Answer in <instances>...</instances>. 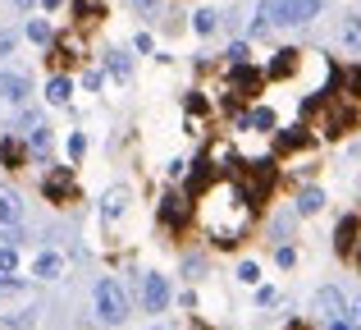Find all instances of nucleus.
<instances>
[{
  "label": "nucleus",
  "mask_w": 361,
  "mask_h": 330,
  "mask_svg": "<svg viewBox=\"0 0 361 330\" xmlns=\"http://www.w3.org/2000/svg\"><path fill=\"white\" fill-rule=\"evenodd\" d=\"M23 37H27L32 46H42V51H51V42H55V28L46 23V18H27V23H23Z\"/></svg>",
  "instance_id": "obj_25"
},
{
  "label": "nucleus",
  "mask_w": 361,
  "mask_h": 330,
  "mask_svg": "<svg viewBox=\"0 0 361 330\" xmlns=\"http://www.w3.org/2000/svg\"><path fill=\"white\" fill-rule=\"evenodd\" d=\"M64 271H69V261H64V252H55V248H42L32 257V280H42V285L64 280Z\"/></svg>",
  "instance_id": "obj_14"
},
{
  "label": "nucleus",
  "mask_w": 361,
  "mask_h": 330,
  "mask_svg": "<svg viewBox=\"0 0 361 330\" xmlns=\"http://www.w3.org/2000/svg\"><path fill=\"white\" fill-rule=\"evenodd\" d=\"M128 206H133V188L128 184H110L106 193H101V202H97V211H101V225H115L128 216Z\"/></svg>",
  "instance_id": "obj_10"
},
{
  "label": "nucleus",
  "mask_w": 361,
  "mask_h": 330,
  "mask_svg": "<svg viewBox=\"0 0 361 330\" xmlns=\"http://www.w3.org/2000/svg\"><path fill=\"white\" fill-rule=\"evenodd\" d=\"M133 14L147 18V23H160V14H165V0H128Z\"/></svg>",
  "instance_id": "obj_28"
},
{
  "label": "nucleus",
  "mask_w": 361,
  "mask_h": 330,
  "mask_svg": "<svg viewBox=\"0 0 361 330\" xmlns=\"http://www.w3.org/2000/svg\"><path fill=\"white\" fill-rule=\"evenodd\" d=\"M274 266L293 271V266H298V248H293V243H274Z\"/></svg>",
  "instance_id": "obj_33"
},
{
  "label": "nucleus",
  "mask_w": 361,
  "mask_h": 330,
  "mask_svg": "<svg viewBox=\"0 0 361 330\" xmlns=\"http://www.w3.org/2000/svg\"><path fill=\"white\" fill-rule=\"evenodd\" d=\"M325 330H357V326L348 322V317H334V322H325Z\"/></svg>",
  "instance_id": "obj_41"
},
{
  "label": "nucleus",
  "mask_w": 361,
  "mask_h": 330,
  "mask_svg": "<svg viewBox=\"0 0 361 330\" xmlns=\"http://www.w3.org/2000/svg\"><path fill=\"white\" fill-rule=\"evenodd\" d=\"M73 92H78L73 73L69 69H51V78H46V88H42V101H46V106H55V110H64L73 101Z\"/></svg>",
  "instance_id": "obj_11"
},
{
  "label": "nucleus",
  "mask_w": 361,
  "mask_h": 330,
  "mask_svg": "<svg viewBox=\"0 0 361 330\" xmlns=\"http://www.w3.org/2000/svg\"><path fill=\"white\" fill-rule=\"evenodd\" d=\"M32 165V156H27V143L18 134H0V170H9V175H18V170Z\"/></svg>",
  "instance_id": "obj_15"
},
{
  "label": "nucleus",
  "mask_w": 361,
  "mask_h": 330,
  "mask_svg": "<svg viewBox=\"0 0 361 330\" xmlns=\"http://www.w3.org/2000/svg\"><path fill=\"white\" fill-rule=\"evenodd\" d=\"M178 271H183V280L197 285V280L206 276V257H202V252H183V266H178Z\"/></svg>",
  "instance_id": "obj_30"
},
{
  "label": "nucleus",
  "mask_w": 361,
  "mask_h": 330,
  "mask_svg": "<svg viewBox=\"0 0 361 330\" xmlns=\"http://www.w3.org/2000/svg\"><path fill=\"white\" fill-rule=\"evenodd\" d=\"M348 289L343 285H334V280H329V285H320L316 294H311V317H316L320 326L325 322H334V317H348Z\"/></svg>",
  "instance_id": "obj_8"
},
{
  "label": "nucleus",
  "mask_w": 361,
  "mask_h": 330,
  "mask_svg": "<svg viewBox=\"0 0 361 330\" xmlns=\"http://www.w3.org/2000/svg\"><path fill=\"white\" fill-rule=\"evenodd\" d=\"M23 143H27V156H32V165H51V152H55V129H51V124L32 129Z\"/></svg>",
  "instance_id": "obj_20"
},
{
  "label": "nucleus",
  "mask_w": 361,
  "mask_h": 330,
  "mask_svg": "<svg viewBox=\"0 0 361 330\" xmlns=\"http://www.w3.org/2000/svg\"><path fill=\"white\" fill-rule=\"evenodd\" d=\"M334 42L348 60H361V14H338L334 23Z\"/></svg>",
  "instance_id": "obj_13"
},
{
  "label": "nucleus",
  "mask_w": 361,
  "mask_h": 330,
  "mask_svg": "<svg viewBox=\"0 0 361 330\" xmlns=\"http://www.w3.org/2000/svg\"><path fill=\"white\" fill-rule=\"evenodd\" d=\"M334 252L348 261V266H361V211L338 216V225H334Z\"/></svg>",
  "instance_id": "obj_7"
},
{
  "label": "nucleus",
  "mask_w": 361,
  "mask_h": 330,
  "mask_svg": "<svg viewBox=\"0 0 361 330\" xmlns=\"http://www.w3.org/2000/svg\"><path fill=\"white\" fill-rule=\"evenodd\" d=\"M279 303V289L274 285H256V307H274Z\"/></svg>",
  "instance_id": "obj_37"
},
{
  "label": "nucleus",
  "mask_w": 361,
  "mask_h": 330,
  "mask_svg": "<svg viewBox=\"0 0 361 330\" xmlns=\"http://www.w3.org/2000/svg\"><path fill=\"white\" fill-rule=\"evenodd\" d=\"M64 5V0H42V9H60Z\"/></svg>",
  "instance_id": "obj_42"
},
{
  "label": "nucleus",
  "mask_w": 361,
  "mask_h": 330,
  "mask_svg": "<svg viewBox=\"0 0 361 330\" xmlns=\"http://www.w3.org/2000/svg\"><path fill=\"white\" fill-rule=\"evenodd\" d=\"M42 124H46V115L37 106H18L14 115H9V134H18V138H27L32 129H42Z\"/></svg>",
  "instance_id": "obj_24"
},
{
  "label": "nucleus",
  "mask_w": 361,
  "mask_h": 330,
  "mask_svg": "<svg viewBox=\"0 0 361 330\" xmlns=\"http://www.w3.org/2000/svg\"><path fill=\"white\" fill-rule=\"evenodd\" d=\"M302 64H307V55H302L298 46H279V51L270 55V64H265V78L270 83H288V78H298Z\"/></svg>",
  "instance_id": "obj_9"
},
{
  "label": "nucleus",
  "mask_w": 361,
  "mask_h": 330,
  "mask_svg": "<svg viewBox=\"0 0 361 330\" xmlns=\"http://www.w3.org/2000/svg\"><path fill=\"white\" fill-rule=\"evenodd\" d=\"M265 83H270V78H265L261 64H233V69H229V83H224V92H233L238 101H247V106H252V101H261Z\"/></svg>",
  "instance_id": "obj_6"
},
{
  "label": "nucleus",
  "mask_w": 361,
  "mask_h": 330,
  "mask_svg": "<svg viewBox=\"0 0 361 330\" xmlns=\"http://www.w3.org/2000/svg\"><path fill=\"white\" fill-rule=\"evenodd\" d=\"M64 152H69V165H82V156H87V134H82V129H73L69 143H64Z\"/></svg>",
  "instance_id": "obj_29"
},
{
  "label": "nucleus",
  "mask_w": 361,
  "mask_h": 330,
  "mask_svg": "<svg viewBox=\"0 0 361 330\" xmlns=\"http://www.w3.org/2000/svg\"><path fill=\"white\" fill-rule=\"evenodd\" d=\"M92 312H97L101 326H123L133 317V289L123 285L119 276H97V285H92Z\"/></svg>",
  "instance_id": "obj_1"
},
{
  "label": "nucleus",
  "mask_w": 361,
  "mask_h": 330,
  "mask_svg": "<svg viewBox=\"0 0 361 330\" xmlns=\"http://www.w3.org/2000/svg\"><path fill=\"white\" fill-rule=\"evenodd\" d=\"M261 9L270 14L274 33H279V28H302V23H298V14H302V0H261Z\"/></svg>",
  "instance_id": "obj_19"
},
{
  "label": "nucleus",
  "mask_w": 361,
  "mask_h": 330,
  "mask_svg": "<svg viewBox=\"0 0 361 330\" xmlns=\"http://www.w3.org/2000/svg\"><path fill=\"white\" fill-rule=\"evenodd\" d=\"M320 138H316V129L302 119V124H283V129H274V138H270V156L274 161H288V156H302V152H311Z\"/></svg>",
  "instance_id": "obj_4"
},
{
  "label": "nucleus",
  "mask_w": 361,
  "mask_h": 330,
  "mask_svg": "<svg viewBox=\"0 0 361 330\" xmlns=\"http://www.w3.org/2000/svg\"><path fill=\"white\" fill-rule=\"evenodd\" d=\"M133 289H137V307L147 317L169 312V303H174V285H169L165 271H137V276H133Z\"/></svg>",
  "instance_id": "obj_3"
},
{
  "label": "nucleus",
  "mask_w": 361,
  "mask_h": 330,
  "mask_svg": "<svg viewBox=\"0 0 361 330\" xmlns=\"http://www.w3.org/2000/svg\"><path fill=\"white\" fill-rule=\"evenodd\" d=\"M0 271H5V276H18V248L14 243H0Z\"/></svg>",
  "instance_id": "obj_34"
},
{
  "label": "nucleus",
  "mask_w": 361,
  "mask_h": 330,
  "mask_svg": "<svg viewBox=\"0 0 361 330\" xmlns=\"http://www.w3.org/2000/svg\"><path fill=\"white\" fill-rule=\"evenodd\" d=\"M298 220H302V216L293 211V206H283V211H270V220H265V234H270V243H293V234H298Z\"/></svg>",
  "instance_id": "obj_18"
},
{
  "label": "nucleus",
  "mask_w": 361,
  "mask_h": 330,
  "mask_svg": "<svg viewBox=\"0 0 361 330\" xmlns=\"http://www.w3.org/2000/svg\"><path fill=\"white\" fill-rule=\"evenodd\" d=\"M329 206V193L320 184H298L293 188V211L302 216V220H311V216H320Z\"/></svg>",
  "instance_id": "obj_12"
},
{
  "label": "nucleus",
  "mask_w": 361,
  "mask_h": 330,
  "mask_svg": "<svg viewBox=\"0 0 361 330\" xmlns=\"http://www.w3.org/2000/svg\"><path fill=\"white\" fill-rule=\"evenodd\" d=\"M106 78H110V73L106 69H101V64H87V69H82V92H101V88H106Z\"/></svg>",
  "instance_id": "obj_32"
},
{
  "label": "nucleus",
  "mask_w": 361,
  "mask_h": 330,
  "mask_svg": "<svg viewBox=\"0 0 361 330\" xmlns=\"http://www.w3.org/2000/svg\"><path fill=\"white\" fill-rule=\"evenodd\" d=\"M188 28H192L197 37H215L224 28V14H220V9H211V5H197L192 14H188Z\"/></svg>",
  "instance_id": "obj_22"
},
{
  "label": "nucleus",
  "mask_w": 361,
  "mask_h": 330,
  "mask_svg": "<svg viewBox=\"0 0 361 330\" xmlns=\"http://www.w3.org/2000/svg\"><path fill=\"white\" fill-rule=\"evenodd\" d=\"M101 69L115 83H133V46H110V51L101 55Z\"/></svg>",
  "instance_id": "obj_17"
},
{
  "label": "nucleus",
  "mask_w": 361,
  "mask_h": 330,
  "mask_svg": "<svg viewBox=\"0 0 361 330\" xmlns=\"http://www.w3.org/2000/svg\"><path fill=\"white\" fill-rule=\"evenodd\" d=\"M348 322H353V326L361 330V289H357L353 298H348Z\"/></svg>",
  "instance_id": "obj_39"
},
{
  "label": "nucleus",
  "mask_w": 361,
  "mask_h": 330,
  "mask_svg": "<svg viewBox=\"0 0 361 330\" xmlns=\"http://www.w3.org/2000/svg\"><path fill=\"white\" fill-rule=\"evenodd\" d=\"M247 124H252V134L274 138V129H279V115H274V106H265V101H252V106H247Z\"/></svg>",
  "instance_id": "obj_23"
},
{
  "label": "nucleus",
  "mask_w": 361,
  "mask_h": 330,
  "mask_svg": "<svg viewBox=\"0 0 361 330\" xmlns=\"http://www.w3.org/2000/svg\"><path fill=\"white\" fill-rule=\"evenodd\" d=\"M156 225L165 234H188L197 225V197H188L183 188H165L156 202Z\"/></svg>",
  "instance_id": "obj_2"
},
{
  "label": "nucleus",
  "mask_w": 361,
  "mask_h": 330,
  "mask_svg": "<svg viewBox=\"0 0 361 330\" xmlns=\"http://www.w3.org/2000/svg\"><path fill=\"white\" fill-rule=\"evenodd\" d=\"M23 193L9 184H0V230H9V225H23Z\"/></svg>",
  "instance_id": "obj_21"
},
{
  "label": "nucleus",
  "mask_w": 361,
  "mask_h": 330,
  "mask_svg": "<svg viewBox=\"0 0 361 330\" xmlns=\"http://www.w3.org/2000/svg\"><path fill=\"white\" fill-rule=\"evenodd\" d=\"M42 197L51 206H69L78 202V175H73V165H51L42 175Z\"/></svg>",
  "instance_id": "obj_5"
},
{
  "label": "nucleus",
  "mask_w": 361,
  "mask_h": 330,
  "mask_svg": "<svg viewBox=\"0 0 361 330\" xmlns=\"http://www.w3.org/2000/svg\"><path fill=\"white\" fill-rule=\"evenodd\" d=\"M9 5H14V9H18V14H32V9H37V5H42V0H9Z\"/></svg>",
  "instance_id": "obj_40"
},
{
  "label": "nucleus",
  "mask_w": 361,
  "mask_h": 330,
  "mask_svg": "<svg viewBox=\"0 0 361 330\" xmlns=\"http://www.w3.org/2000/svg\"><path fill=\"white\" fill-rule=\"evenodd\" d=\"M147 330H169V326H147Z\"/></svg>",
  "instance_id": "obj_43"
},
{
  "label": "nucleus",
  "mask_w": 361,
  "mask_h": 330,
  "mask_svg": "<svg viewBox=\"0 0 361 330\" xmlns=\"http://www.w3.org/2000/svg\"><path fill=\"white\" fill-rule=\"evenodd\" d=\"M233 64H252V37H233L224 46V69H233Z\"/></svg>",
  "instance_id": "obj_26"
},
{
  "label": "nucleus",
  "mask_w": 361,
  "mask_h": 330,
  "mask_svg": "<svg viewBox=\"0 0 361 330\" xmlns=\"http://www.w3.org/2000/svg\"><path fill=\"white\" fill-rule=\"evenodd\" d=\"M183 175H188V161H183V156H174V161L165 165V179L174 184V179H183Z\"/></svg>",
  "instance_id": "obj_38"
},
{
  "label": "nucleus",
  "mask_w": 361,
  "mask_h": 330,
  "mask_svg": "<svg viewBox=\"0 0 361 330\" xmlns=\"http://www.w3.org/2000/svg\"><path fill=\"white\" fill-rule=\"evenodd\" d=\"M18 42H23V33H18V28H5V23H0V64H5L9 55L18 51Z\"/></svg>",
  "instance_id": "obj_31"
},
{
  "label": "nucleus",
  "mask_w": 361,
  "mask_h": 330,
  "mask_svg": "<svg viewBox=\"0 0 361 330\" xmlns=\"http://www.w3.org/2000/svg\"><path fill=\"white\" fill-rule=\"evenodd\" d=\"M69 14H73V28L78 33H92L97 23H106V0H69Z\"/></svg>",
  "instance_id": "obj_16"
},
{
  "label": "nucleus",
  "mask_w": 361,
  "mask_h": 330,
  "mask_svg": "<svg viewBox=\"0 0 361 330\" xmlns=\"http://www.w3.org/2000/svg\"><path fill=\"white\" fill-rule=\"evenodd\" d=\"M133 51L137 55H156V37L151 33H133Z\"/></svg>",
  "instance_id": "obj_36"
},
{
  "label": "nucleus",
  "mask_w": 361,
  "mask_h": 330,
  "mask_svg": "<svg viewBox=\"0 0 361 330\" xmlns=\"http://www.w3.org/2000/svg\"><path fill=\"white\" fill-rule=\"evenodd\" d=\"M233 280H238V285H247V289H256V285H261V261L243 257L238 266H233Z\"/></svg>",
  "instance_id": "obj_27"
},
{
  "label": "nucleus",
  "mask_w": 361,
  "mask_h": 330,
  "mask_svg": "<svg viewBox=\"0 0 361 330\" xmlns=\"http://www.w3.org/2000/svg\"><path fill=\"white\" fill-rule=\"evenodd\" d=\"M9 294H23V276H5L0 271V298H9Z\"/></svg>",
  "instance_id": "obj_35"
}]
</instances>
